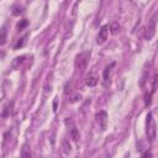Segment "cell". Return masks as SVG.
<instances>
[{"instance_id":"1","label":"cell","mask_w":158,"mask_h":158,"mask_svg":"<svg viewBox=\"0 0 158 158\" xmlns=\"http://www.w3.org/2000/svg\"><path fill=\"white\" fill-rule=\"evenodd\" d=\"M89 58H90V52H82L77 54V57H75V67H77L78 71L83 72L87 69Z\"/></svg>"},{"instance_id":"2","label":"cell","mask_w":158,"mask_h":158,"mask_svg":"<svg viewBox=\"0 0 158 158\" xmlns=\"http://www.w3.org/2000/svg\"><path fill=\"white\" fill-rule=\"evenodd\" d=\"M147 136L151 140V142H153L156 140L157 136V130H156V122L153 120L152 113H148L147 115Z\"/></svg>"},{"instance_id":"3","label":"cell","mask_w":158,"mask_h":158,"mask_svg":"<svg viewBox=\"0 0 158 158\" xmlns=\"http://www.w3.org/2000/svg\"><path fill=\"white\" fill-rule=\"evenodd\" d=\"M156 22H157V20H156V15L151 19V21L148 22V26L146 27V31H145V38L147 41L149 40H152L153 36H154V33H156Z\"/></svg>"},{"instance_id":"4","label":"cell","mask_w":158,"mask_h":158,"mask_svg":"<svg viewBox=\"0 0 158 158\" xmlns=\"http://www.w3.org/2000/svg\"><path fill=\"white\" fill-rule=\"evenodd\" d=\"M114 67H115V62L106 66L105 69H104V73H102V85L105 88H107L110 85V75H111V71H113Z\"/></svg>"},{"instance_id":"5","label":"cell","mask_w":158,"mask_h":158,"mask_svg":"<svg viewBox=\"0 0 158 158\" xmlns=\"http://www.w3.org/2000/svg\"><path fill=\"white\" fill-rule=\"evenodd\" d=\"M97 121H98V123H99L101 131H105L106 125H107V113L104 111V110L99 111V113L97 114Z\"/></svg>"},{"instance_id":"6","label":"cell","mask_w":158,"mask_h":158,"mask_svg":"<svg viewBox=\"0 0 158 158\" xmlns=\"http://www.w3.org/2000/svg\"><path fill=\"white\" fill-rule=\"evenodd\" d=\"M107 35H109V26H107V25L101 26V29L99 30V35H98V40H97V42H98L99 45L104 43L105 41L107 40Z\"/></svg>"},{"instance_id":"7","label":"cell","mask_w":158,"mask_h":158,"mask_svg":"<svg viewBox=\"0 0 158 158\" xmlns=\"http://www.w3.org/2000/svg\"><path fill=\"white\" fill-rule=\"evenodd\" d=\"M71 131H69V133H71V137H72V139H73V141H75V142H77L78 140H79V137H80V135H79V131H78V130H77V127H75L74 126V123L72 122L71 123Z\"/></svg>"},{"instance_id":"8","label":"cell","mask_w":158,"mask_h":158,"mask_svg":"<svg viewBox=\"0 0 158 158\" xmlns=\"http://www.w3.org/2000/svg\"><path fill=\"white\" fill-rule=\"evenodd\" d=\"M6 40H8V31H6V27H3L0 30V46H4L6 43Z\"/></svg>"},{"instance_id":"9","label":"cell","mask_w":158,"mask_h":158,"mask_svg":"<svg viewBox=\"0 0 158 158\" xmlns=\"http://www.w3.org/2000/svg\"><path fill=\"white\" fill-rule=\"evenodd\" d=\"M85 84L88 87H95L98 84V78L94 77V75H92V77H88L87 80H85Z\"/></svg>"},{"instance_id":"10","label":"cell","mask_w":158,"mask_h":158,"mask_svg":"<svg viewBox=\"0 0 158 158\" xmlns=\"http://www.w3.org/2000/svg\"><path fill=\"white\" fill-rule=\"evenodd\" d=\"M26 38H27V35H25L24 37L20 38L17 42H16V45L14 46V50H20V48H22V47L25 46V43H26Z\"/></svg>"},{"instance_id":"11","label":"cell","mask_w":158,"mask_h":158,"mask_svg":"<svg viewBox=\"0 0 158 158\" xmlns=\"http://www.w3.org/2000/svg\"><path fill=\"white\" fill-rule=\"evenodd\" d=\"M110 31H111V33L113 35H118V33L120 32V25H119V22H113L111 25H110Z\"/></svg>"},{"instance_id":"12","label":"cell","mask_w":158,"mask_h":158,"mask_svg":"<svg viewBox=\"0 0 158 158\" xmlns=\"http://www.w3.org/2000/svg\"><path fill=\"white\" fill-rule=\"evenodd\" d=\"M21 157H31V151H30V146L29 145H24L21 148Z\"/></svg>"},{"instance_id":"13","label":"cell","mask_w":158,"mask_h":158,"mask_svg":"<svg viewBox=\"0 0 158 158\" xmlns=\"http://www.w3.org/2000/svg\"><path fill=\"white\" fill-rule=\"evenodd\" d=\"M24 59H25V56H21V57H16L15 59H14V62H12V68L14 69H16V68L20 66L24 62Z\"/></svg>"},{"instance_id":"14","label":"cell","mask_w":158,"mask_h":158,"mask_svg":"<svg viewBox=\"0 0 158 158\" xmlns=\"http://www.w3.org/2000/svg\"><path fill=\"white\" fill-rule=\"evenodd\" d=\"M27 25H29V20H26V19L20 20V22L17 24V30L22 31L24 29H26V27H27Z\"/></svg>"},{"instance_id":"15","label":"cell","mask_w":158,"mask_h":158,"mask_svg":"<svg viewBox=\"0 0 158 158\" xmlns=\"http://www.w3.org/2000/svg\"><path fill=\"white\" fill-rule=\"evenodd\" d=\"M20 14H22V8L21 6H17V5H15L12 8V15H15V16H19Z\"/></svg>"},{"instance_id":"16","label":"cell","mask_w":158,"mask_h":158,"mask_svg":"<svg viewBox=\"0 0 158 158\" xmlns=\"http://www.w3.org/2000/svg\"><path fill=\"white\" fill-rule=\"evenodd\" d=\"M11 109H12V102L8 104V106L5 107V111L3 113V118H6V116H9V114L11 113Z\"/></svg>"},{"instance_id":"17","label":"cell","mask_w":158,"mask_h":158,"mask_svg":"<svg viewBox=\"0 0 158 158\" xmlns=\"http://www.w3.org/2000/svg\"><path fill=\"white\" fill-rule=\"evenodd\" d=\"M157 78H158V75L154 74V77H153V82H152V92H151V94H153L156 92V89H157Z\"/></svg>"},{"instance_id":"18","label":"cell","mask_w":158,"mask_h":158,"mask_svg":"<svg viewBox=\"0 0 158 158\" xmlns=\"http://www.w3.org/2000/svg\"><path fill=\"white\" fill-rule=\"evenodd\" d=\"M80 99H82V95H80V94H75L74 97L72 98L71 102H75V101H78V100H80Z\"/></svg>"},{"instance_id":"19","label":"cell","mask_w":158,"mask_h":158,"mask_svg":"<svg viewBox=\"0 0 158 158\" xmlns=\"http://www.w3.org/2000/svg\"><path fill=\"white\" fill-rule=\"evenodd\" d=\"M63 147H64V151H66L67 153H68V152H71V146L67 143V141H64V142H63Z\"/></svg>"},{"instance_id":"20","label":"cell","mask_w":158,"mask_h":158,"mask_svg":"<svg viewBox=\"0 0 158 158\" xmlns=\"http://www.w3.org/2000/svg\"><path fill=\"white\" fill-rule=\"evenodd\" d=\"M142 157H152V153L151 152H145V153H142Z\"/></svg>"},{"instance_id":"21","label":"cell","mask_w":158,"mask_h":158,"mask_svg":"<svg viewBox=\"0 0 158 158\" xmlns=\"http://www.w3.org/2000/svg\"><path fill=\"white\" fill-rule=\"evenodd\" d=\"M3 56H4V53H3V52H0V57H3Z\"/></svg>"}]
</instances>
